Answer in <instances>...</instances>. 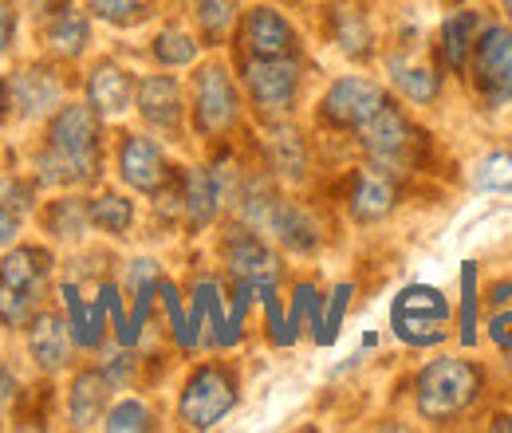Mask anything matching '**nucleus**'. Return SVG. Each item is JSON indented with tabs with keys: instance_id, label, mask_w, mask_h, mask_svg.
I'll return each instance as SVG.
<instances>
[{
	"instance_id": "e433bc0d",
	"label": "nucleus",
	"mask_w": 512,
	"mask_h": 433,
	"mask_svg": "<svg viewBox=\"0 0 512 433\" xmlns=\"http://www.w3.org/2000/svg\"><path fill=\"white\" fill-rule=\"evenodd\" d=\"M103 426L115 433L150 430V426H154V410H150L146 402H138V398H123L119 406H111V410L103 414Z\"/></svg>"
},
{
	"instance_id": "72a5a7b5",
	"label": "nucleus",
	"mask_w": 512,
	"mask_h": 433,
	"mask_svg": "<svg viewBox=\"0 0 512 433\" xmlns=\"http://www.w3.org/2000/svg\"><path fill=\"white\" fill-rule=\"evenodd\" d=\"M477 264L473 260H465V268H461V311H457V339L465 343V347H473L477 343Z\"/></svg>"
},
{
	"instance_id": "c9c22d12",
	"label": "nucleus",
	"mask_w": 512,
	"mask_h": 433,
	"mask_svg": "<svg viewBox=\"0 0 512 433\" xmlns=\"http://www.w3.org/2000/svg\"><path fill=\"white\" fill-rule=\"evenodd\" d=\"M304 323H312V331L320 335L323 327V296L316 292V284H300L292 296V311H288V331L300 335Z\"/></svg>"
},
{
	"instance_id": "bb28decb",
	"label": "nucleus",
	"mask_w": 512,
	"mask_h": 433,
	"mask_svg": "<svg viewBox=\"0 0 512 433\" xmlns=\"http://www.w3.org/2000/svg\"><path fill=\"white\" fill-rule=\"evenodd\" d=\"M331 36H335L339 52L351 56V60H367L375 52V32H371V24L359 8H339L331 16Z\"/></svg>"
},
{
	"instance_id": "dca6fc26",
	"label": "nucleus",
	"mask_w": 512,
	"mask_h": 433,
	"mask_svg": "<svg viewBox=\"0 0 512 433\" xmlns=\"http://www.w3.org/2000/svg\"><path fill=\"white\" fill-rule=\"evenodd\" d=\"M130 103H134V79H130L127 67L103 60L87 75V107H91L99 119H119V115H127Z\"/></svg>"
},
{
	"instance_id": "f03ea898",
	"label": "nucleus",
	"mask_w": 512,
	"mask_h": 433,
	"mask_svg": "<svg viewBox=\"0 0 512 433\" xmlns=\"http://www.w3.org/2000/svg\"><path fill=\"white\" fill-rule=\"evenodd\" d=\"M481 390H485V371L477 363L442 355V359L426 363L414 378V406L426 422L446 426L477 406Z\"/></svg>"
},
{
	"instance_id": "393cba45",
	"label": "nucleus",
	"mask_w": 512,
	"mask_h": 433,
	"mask_svg": "<svg viewBox=\"0 0 512 433\" xmlns=\"http://www.w3.org/2000/svg\"><path fill=\"white\" fill-rule=\"evenodd\" d=\"M60 296H64V308H67V327H71V339H75V347H83V351H95L99 343H103V300H95V304H87L83 296H79V288L75 284H64L60 288Z\"/></svg>"
},
{
	"instance_id": "cd10ccee",
	"label": "nucleus",
	"mask_w": 512,
	"mask_h": 433,
	"mask_svg": "<svg viewBox=\"0 0 512 433\" xmlns=\"http://www.w3.org/2000/svg\"><path fill=\"white\" fill-rule=\"evenodd\" d=\"M193 296H197L201 308H205V339H213L217 347H233L241 335H237V327H233V319H229V311H225L221 284H217V280H197Z\"/></svg>"
},
{
	"instance_id": "58836bf2",
	"label": "nucleus",
	"mask_w": 512,
	"mask_h": 433,
	"mask_svg": "<svg viewBox=\"0 0 512 433\" xmlns=\"http://www.w3.org/2000/svg\"><path fill=\"white\" fill-rule=\"evenodd\" d=\"M158 296H162V308H166V315H170V327H174V339H178V347L193 351L197 343H193V331H190V311L182 308V296H178V288H174L170 280H162V284H158Z\"/></svg>"
},
{
	"instance_id": "39448f33",
	"label": "nucleus",
	"mask_w": 512,
	"mask_h": 433,
	"mask_svg": "<svg viewBox=\"0 0 512 433\" xmlns=\"http://www.w3.org/2000/svg\"><path fill=\"white\" fill-rule=\"evenodd\" d=\"M473 87L481 91L485 107L512 103V24H485L473 56H469Z\"/></svg>"
},
{
	"instance_id": "a18cd8bd",
	"label": "nucleus",
	"mask_w": 512,
	"mask_h": 433,
	"mask_svg": "<svg viewBox=\"0 0 512 433\" xmlns=\"http://www.w3.org/2000/svg\"><path fill=\"white\" fill-rule=\"evenodd\" d=\"M493 430H512V414H497L493 418Z\"/></svg>"
},
{
	"instance_id": "6ab92c4d",
	"label": "nucleus",
	"mask_w": 512,
	"mask_h": 433,
	"mask_svg": "<svg viewBox=\"0 0 512 433\" xmlns=\"http://www.w3.org/2000/svg\"><path fill=\"white\" fill-rule=\"evenodd\" d=\"M44 40H48V48L56 56L79 60L87 52V44H91V20H87V12H79L67 0H56L48 8V16H44Z\"/></svg>"
},
{
	"instance_id": "ddd939ff",
	"label": "nucleus",
	"mask_w": 512,
	"mask_h": 433,
	"mask_svg": "<svg viewBox=\"0 0 512 433\" xmlns=\"http://www.w3.org/2000/svg\"><path fill=\"white\" fill-rule=\"evenodd\" d=\"M134 103H138V115L158 130H178L186 119V99L174 75H142L134 83Z\"/></svg>"
},
{
	"instance_id": "4468645a",
	"label": "nucleus",
	"mask_w": 512,
	"mask_h": 433,
	"mask_svg": "<svg viewBox=\"0 0 512 433\" xmlns=\"http://www.w3.org/2000/svg\"><path fill=\"white\" fill-rule=\"evenodd\" d=\"M241 36H245L249 56H296V48H300L296 28H292L288 16L276 12L272 4L249 8L245 24H241Z\"/></svg>"
},
{
	"instance_id": "412c9836",
	"label": "nucleus",
	"mask_w": 512,
	"mask_h": 433,
	"mask_svg": "<svg viewBox=\"0 0 512 433\" xmlns=\"http://www.w3.org/2000/svg\"><path fill=\"white\" fill-rule=\"evenodd\" d=\"M264 233H272L280 245L300 252V256L320 248V229H316V221L308 217V209H300V205H292V201H280V197H276V205H272V213H268V221H264Z\"/></svg>"
},
{
	"instance_id": "79ce46f5",
	"label": "nucleus",
	"mask_w": 512,
	"mask_h": 433,
	"mask_svg": "<svg viewBox=\"0 0 512 433\" xmlns=\"http://www.w3.org/2000/svg\"><path fill=\"white\" fill-rule=\"evenodd\" d=\"M20 221H24V205H20V201H16V205H12V201H0V248L16 241Z\"/></svg>"
},
{
	"instance_id": "20e7f679",
	"label": "nucleus",
	"mask_w": 512,
	"mask_h": 433,
	"mask_svg": "<svg viewBox=\"0 0 512 433\" xmlns=\"http://www.w3.org/2000/svg\"><path fill=\"white\" fill-rule=\"evenodd\" d=\"M449 319H453L449 300L430 284L402 288L394 296V308H390V327L406 347H438V343H446Z\"/></svg>"
},
{
	"instance_id": "6e6552de",
	"label": "nucleus",
	"mask_w": 512,
	"mask_h": 433,
	"mask_svg": "<svg viewBox=\"0 0 512 433\" xmlns=\"http://www.w3.org/2000/svg\"><path fill=\"white\" fill-rule=\"evenodd\" d=\"M386 103H390V95L383 83H375L367 75H343L323 91L320 119L335 130H359L371 123Z\"/></svg>"
},
{
	"instance_id": "f8f14e48",
	"label": "nucleus",
	"mask_w": 512,
	"mask_h": 433,
	"mask_svg": "<svg viewBox=\"0 0 512 433\" xmlns=\"http://www.w3.org/2000/svg\"><path fill=\"white\" fill-rule=\"evenodd\" d=\"M398 205V182H394V170H386L379 162L363 166L351 182V193H347V209L359 225H375L394 213Z\"/></svg>"
},
{
	"instance_id": "4be33fe9",
	"label": "nucleus",
	"mask_w": 512,
	"mask_h": 433,
	"mask_svg": "<svg viewBox=\"0 0 512 433\" xmlns=\"http://www.w3.org/2000/svg\"><path fill=\"white\" fill-rule=\"evenodd\" d=\"M221 201H225V186H221V178L213 170H205V166L186 170V178H182V213H186V221L193 229H205L217 217Z\"/></svg>"
},
{
	"instance_id": "f704fd0d",
	"label": "nucleus",
	"mask_w": 512,
	"mask_h": 433,
	"mask_svg": "<svg viewBox=\"0 0 512 433\" xmlns=\"http://www.w3.org/2000/svg\"><path fill=\"white\" fill-rule=\"evenodd\" d=\"M473 186L481 193H509L512 189V150H493L485 162H477Z\"/></svg>"
},
{
	"instance_id": "f257e3e1",
	"label": "nucleus",
	"mask_w": 512,
	"mask_h": 433,
	"mask_svg": "<svg viewBox=\"0 0 512 433\" xmlns=\"http://www.w3.org/2000/svg\"><path fill=\"white\" fill-rule=\"evenodd\" d=\"M103 142L91 107H60L48 123V150L40 154L44 186H87L99 178Z\"/></svg>"
},
{
	"instance_id": "de8ad7c7",
	"label": "nucleus",
	"mask_w": 512,
	"mask_h": 433,
	"mask_svg": "<svg viewBox=\"0 0 512 433\" xmlns=\"http://www.w3.org/2000/svg\"><path fill=\"white\" fill-rule=\"evenodd\" d=\"M0 107H4V83H0Z\"/></svg>"
},
{
	"instance_id": "1a4fd4ad",
	"label": "nucleus",
	"mask_w": 512,
	"mask_h": 433,
	"mask_svg": "<svg viewBox=\"0 0 512 433\" xmlns=\"http://www.w3.org/2000/svg\"><path fill=\"white\" fill-rule=\"evenodd\" d=\"M241 119V95L221 63H205L193 79V126L197 134H225Z\"/></svg>"
},
{
	"instance_id": "2eb2a0df",
	"label": "nucleus",
	"mask_w": 512,
	"mask_h": 433,
	"mask_svg": "<svg viewBox=\"0 0 512 433\" xmlns=\"http://www.w3.org/2000/svg\"><path fill=\"white\" fill-rule=\"evenodd\" d=\"M225 264L233 268V276L237 280H249V284H276V276H280V260H276V252L264 245V237H260V229H237L229 241H225Z\"/></svg>"
},
{
	"instance_id": "5701e85b",
	"label": "nucleus",
	"mask_w": 512,
	"mask_h": 433,
	"mask_svg": "<svg viewBox=\"0 0 512 433\" xmlns=\"http://www.w3.org/2000/svg\"><path fill=\"white\" fill-rule=\"evenodd\" d=\"M477 36H481V16L473 8H461V12L446 16V24L438 32V56L453 75H465Z\"/></svg>"
},
{
	"instance_id": "2f4dec72",
	"label": "nucleus",
	"mask_w": 512,
	"mask_h": 433,
	"mask_svg": "<svg viewBox=\"0 0 512 433\" xmlns=\"http://www.w3.org/2000/svg\"><path fill=\"white\" fill-rule=\"evenodd\" d=\"M489 339L512 355V280H501L493 292H489Z\"/></svg>"
},
{
	"instance_id": "49530a36",
	"label": "nucleus",
	"mask_w": 512,
	"mask_h": 433,
	"mask_svg": "<svg viewBox=\"0 0 512 433\" xmlns=\"http://www.w3.org/2000/svg\"><path fill=\"white\" fill-rule=\"evenodd\" d=\"M501 8H505V20L512 24V0H501Z\"/></svg>"
},
{
	"instance_id": "37998d69",
	"label": "nucleus",
	"mask_w": 512,
	"mask_h": 433,
	"mask_svg": "<svg viewBox=\"0 0 512 433\" xmlns=\"http://www.w3.org/2000/svg\"><path fill=\"white\" fill-rule=\"evenodd\" d=\"M12 36H16V8L0 0V56L8 52V44H12Z\"/></svg>"
},
{
	"instance_id": "4c0bfd02",
	"label": "nucleus",
	"mask_w": 512,
	"mask_h": 433,
	"mask_svg": "<svg viewBox=\"0 0 512 433\" xmlns=\"http://www.w3.org/2000/svg\"><path fill=\"white\" fill-rule=\"evenodd\" d=\"M150 4H154V0H87V8H91L99 20L119 24V28L138 24V20L150 12Z\"/></svg>"
},
{
	"instance_id": "aec40b11",
	"label": "nucleus",
	"mask_w": 512,
	"mask_h": 433,
	"mask_svg": "<svg viewBox=\"0 0 512 433\" xmlns=\"http://www.w3.org/2000/svg\"><path fill=\"white\" fill-rule=\"evenodd\" d=\"M111 378L103 371H79L71 382V394H67V406H71V426L75 430H91L103 422L107 414V402H111Z\"/></svg>"
},
{
	"instance_id": "ea45409f",
	"label": "nucleus",
	"mask_w": 512,
	"mask_h": 433,
	"mask_svg": "<svg viewBox=\"0 0 512 433\" xmlns=\"http://www.w3.org/2000/svg\"><path fill=\"white\" fill-rule=\"evenodd\" d=\"M99 300H103L107 315L115 319V335H119V347H134V343H138V331H134V323H130L127 308H123V292H119V284H103V288H99Z\"/></svg>"
},
{
	"instance_id": "0eeeda50",
	"label": "nucleus",
	"mask_w": 512,
	"mask_h": 433,
	"mask_svg": "<svg viewBox=\"0 0 512 433\" xmlns=\"http://www.w3.org/2000/svg\"><path fill=\"white\" fill-rule=\"evenodd\" d=\"M241 79L260 115L276 119L296 107L300 95V60L296 56H249L241 63Z\"/></svg>"
},
{
	"instance_id": "7ed1b4c3",
	"label": "nucleus",
	"mask_w": 512,
	"mask_h": 433,
	"mask_svg": "<svg viewBox=\"0 0 512 433\" xmlns=\"http://www.w3.org/2000/svg\"><path fill=\"white\" fill-rule=\"evenodd\" d=\"M52 256L44 248H12L0 260V327L16 331L36 315V300L48 284Z\"/></svg>"
},
{
	"instance_id": "a19ab883",
	"label": "nucleus",
	"mask_w": 512,
	"mask_h": 433,
	"mask_svg": "<svg viewBox=\"0 0 512 433\" xmlns=\"http://www.w3.org/2000/svg\"><path fill=\"white\" fill-rule=\"evenodd\" d=\"M347 304H351V284H339V288L331 292L327 311H323V327H320V335H316V343H335L339 323H343V315H347Z\"/></svg>"
},
{
	"instance_id": "c756f323",
	"label": "nucleus",
	"mask_w": 512,
	"mask_h": 433,
	"mask_svg": "<svg viewBox=\"0 0 512 433\" xmlns=\"http://www.w3.org/2000/svg\"><path fill=\"white\" fill-rule=\"evenodd\" d=\"M87 213H91V225L111 233V237H127L130 225H134V201L123 193H99L87 205Z\"/></svg>"
},
{
	"instance_id": "b1692460",
	"label": "nucleus",
	"mask_w": 512,
	"mask_h": 433,
	"mask_svg": "<svg viewBox=\"0 0 512 433\" xmlns=\"http://www.w3.org/2000/svg\"><path fill=\"white\" fill-rule=\"evenodd\" d=\"M264 150H268L272 174H280L284 182H300V178L308 174V142H304V134H300L296 126L276 123L268 130Z\"/></svg>"
},
{
	"instance_id": "a211bd4d",
	"label": "nucleus",
	"mask_w": 512,
	"mask_h": 433,
	"mask_svg": "<svg viewBox=\"0 0 512 433\" xmlns=\"http://www.w3.org/2000/svg\"><path fill=\"white\" fill-rule=\"evenodd\" d=\"M8 95H12V107L24 115V119H40V115H52L60 107V79L52 75V67H24L20 75H12L8 83Z\"/></svg>"
},
{
	"instance_id": "423d86ee",
	"label": "nucleus",
	"mask_w": 512,
	"mask_h": 433,
	"mask_svg": "<svg viewBox=\"0 0 512 433\" xmlns=\"http://www.w3.org/2000/svg\"><path fill=\"white\" fill-rule=\"evenodd\" d=\"M237 406V378L221 363H205L186 378L178 398V418L190 430H213Z\"/></svg>"
},
{
	"instance_id": "9d476101",
	"label": "nucleus",
	"mask_w": 512,
	"mask_h": 433,
	"mask_svg": "<svg viewBox=\"0 0 512 433\" xmlns=\"http://www.w3.org/2000/svg\"><path fill=\"white\" fill-rule=\"evenodd\" d=\"M355 134H359L363 150L371 154V162H379V166H386V170H406V166L414 162L418 130L410 126V119H406L394 103H386L383 111H379L367 126H359Z\"/></svg>"
},
{
	"instance_id": "9b49d317",
	"label": "nucleus",
	"mask_w": 512,
	"mask_h": 433,
	"mask_svg": "<svg viewBox=\"0 0 512 433\" xmlns=\"http://www.w3.org/2000/svg\"><path fill=\"white\" fill-rule=\"evenodd\" d=\"M119 178L127 182L130 189L154 197L162 186H170V166H166V154L154 138L146 134H127L123 146H119Z\"/></svg>"
},
{
	"instance_id": "c03bdc74",
	"label": "nucleus",
	"mask_w": 512,
	"mask_h": 433,
	"mask_svg": "<svg viewBox=\"0 0 512 433\" xmlns=\"http://www.w3.org/2000/svg\"><path fill=\"white\" fill-rule=\"evenodd\" d=\"M12 394H16V382H12V374L0 367V414H4V406L12 402Z\"/></svg>"
},
{
	"instance_id": "7c9ffc66",
	"label": "nucleus",
	"mask_w": 512,
	"mask_h": 433,
	"mask_svg": "<svg viewBox=\"0 0 512 433\" xmlns=\"http://www.w3.org/2000/svg\"><path fill=\"white\" fill-rule=\"evenodd\" d=\"M197 24L209 44H225L237 28V0H197Z\"/></svg>"
},
{
	"instance_id": "c85d7f7f",
	"label": "nucleus",
	"mask_w": 512,
	"mask_h": 433,
	"mask_svg": "<svg viewBox=\"0 0 512 433\" xmlns=\"http://www.w3.org/2000/svg\"><path fill=\"white\" fill-rule=\"evenodd\" d=\"M44 225H48V233L56 241H83V233L91 225V213H87V205L79 197H60V201H52L44 209Z\"/></svg>"
},
{
	"instance_id": "a878e982",
	"label": "nucleus",
	"mask_w": 512,
	"mask_h": 433,
	"mask_svg": "<svg viewBox=\"0 0 512 433\" xmlns=\"http://www.w3.org/2000/svg\"><path fill=\"white\" fill-rule=\"evenodd\" d=\"M390 79H394V87L402 91V99H410V103H418V107H426V103H434V99L442 95V75H438V67H430V63L406 60V56H390Z\"/></svg>"
},
{
	"instance_id": "473e14b6",
	"label": "nucleus",
	"mask_w": 512,
	"mask_h": 433,
	"mask_svg": "<svg viewBox=\"0 0 512 433\" xmlns=\"http://www.w3.org/2000/svg\"><path fill=\"white\" fill-rule=\"evenodd\" d=\"M154 60L162 67H170V71L174 67H190L197 60V40L182 28H166V32L154 36Z\"/></svg>"
},
{
	"instance_id": "f3484780",
	"label": "nucleus",
	"mask_w": 512,
	"mask_h": 433,
	"mask_svg": "<svg viewBox=\"0 0 512 433\" xmlns=\"http://www.w3.org/2000/svg\"><path fill=\"white\" fill-rule=\"evenodd\" d=\"M71 347H75V339H71L67 319H60L56 311H40V315H32L28 351H32V363H36L40 371H48V374L64 371L67 363H71Z\"/></svg>"
}]
</instances>
